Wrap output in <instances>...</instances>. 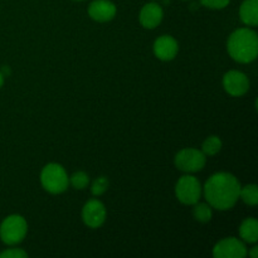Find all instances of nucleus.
I'll list each match as a JSON object with an SVG mask.
<instances>
[{"mask_svg": "<svg viewBox=\"0 0 258 258\" xmlns=\"http://www.w3.org/2000/svg\"><path fill=\"white\" fill-rule=\"evenodd\" d=\"M241 184L229 173H217L208 179L204 185V196L211 207L218 211L233 208L239 199Z\"/></svg>", "mask_w": 258, "mask_h": 258, "instance_id": "1", "label": "nucleus"}, {"mask_svg": "<svg viewBox=\"0 0 258 258\" xmlns=\"http://www.w3.org/2000/svg\"><path fill=\"white\" fill-rule=\"evenodd\" d=\"M229 55L239 63H249L256 59L258 38L254 30L241 28L233 32L227 43Z\"/></svg>", "mask_w": 258, "mask_h": 258, "instance_id": "2", "label": "nucleus"}, {"mask_svg": "<svg viewBox=\"0 0 258 258\" xmlns=\"http://www.w3.org/2000/svg\"><path fill=\"white\" fill-rule=\"evenodd\" d=\"M40 181L43 188L52 194L63 193L68 188L70 178L59 164H48L40 173Z\"/></svg>", "mask_w": 258, "mask_h": 258, "instance_id": "3", "label": "nucleus"}, {"mask_svg": "<svg viewBox=\"0 0 258 258\" xmlns=\"http://www.w3.org/2000/svg\"><path fill=\"white\" fill-rule=\"evenodd\" d=\"M28 232L27 221L22 216L13 214L5 218L0 226V238L5 244H18L24 239Z\"/></svg>", "mask_w": 258, "mask_h": 258, "instance_id": "4", "label": "nucleus"}, {"mask_svg": "<svg viewBox=\"0 0 258 258\" xmlns=\"http://www.w3.org/2000/svg\"><path fill=\"white\" fill-rule=\"evenodd\" d=\"M176 198L180 203L194 206L202 196V186L198 179L193 175H184L178 180L175 186Z\"/></svg>", "mask_w": 258, "mask_h": 258, "instance_id": "5", "label": "nucleus"}, {"mask_svg": "<svg viewBox=\"0 0 258 258\" xmlns=\"http://www.w3.org/2000/svg\"><path fill=\"white\" fill-rule=\"evenodd\" d=\"M206 165V155L197 149H183L175 156V166L185 173L201 171Z\"/></svg>", "mask_w": 258, "mask_h": 258, "instance_id": "6", "label": "nucleus"}, {"mask_svg": "<svg viewBox=\"0 0 258 258\" xmlns=\"http://www.w3.org/2000/svg\"><path fill=\"white\" fill-rule=\"evenodd\" d=\"M213 256L216 258H243L247 256V248L243 242L229 237L222 239L214 246Z\"/></svg>", "mask_w": 258, "mask_h": 258, "instance_id": "7", "label": "nucleus"}, {"mask_svg": "<svg viewBox=\"0 0 258 258\" xmlns=\"http://www.w3.org/2000/svg\"><path fill=\"white\" fill-rule=\"evenodd\" d=\"M82 218L86 226L90 228H98L102 226L106 219L105 206L97 199L88 201L83 207Z\"/></svg>", "mask_w": 258, "mask_h": 258, "instance_id": "8", "label": "nucleus"}, {"mask_svg": "<svg viewBox=\"0 0 258 258\" xmlns=\"http://www.w3.org/2000/svg\"><path fill=\"white\" fill-rule=\"evenodd\" d=\"M223 87L229 95L243 96L249 88V81L244 73L239 71H229L223 77Z\"/></svg>", "mask_w": 258, "mask_h": 258, "instance_id": "9", "label": "nucleus"}, {"mask_svg": "<svg viewBox=\"0 0 258 258\" xmlns=\"http://www.w3.org/2000/svg\"><path fill=\"white\" fill-rule=\"evenodd\" d=\"M88 15L96 22H110L115 18L116 7L110 0H95L88 7Z\"/></svg>", "mask_w": 258, "mask_h": 258, "instance_id": "10", "label": "nucleus"}, {"mask_svg": "<svg viewBox=\"0 0 258 258\" xmlns=\"http://www.w3.org/2000/svg\"><path fill=\"white\" fill-rule=\"evenodd\" d=\"M178 50V42L170 35H161L154 43V53L161 60L174 59Z\"/></svg>", "mask_w": 258, "mask_h": 258, "instance_id": "11", "label": "nucleus"}, {"mask_svg": "<svg viewBox=\"0 0 258 258\" xmlns=\"http://www.w3.org/2000/svg\"><path fill=\"white\" fill-rule=\"evenodd\" d=\"M163 9L156 3H149V4L144 5L143 9L140 12V19L141 25L146 29H154L158 27L163 20Z\"/></svg>", "mask_w": 258, "mask_h": 258, "instance_id": "12", "label": "nucleus"}, {"mask_svg": "<svg viewBox=\"0 0 258 258\" xmlns=\"http://www.w3.org/2000/svg\"><path fill=\"white\" fill-rule=\"evenodd\" d=\"M239 18L249 27L258 24V0H244L239 8Z\"/></svg>", "mask_w": 258, "mask_h": 258, "instance_id": "13", "label": "nucleus"}, {"mask_svg": "<svg viewBox=\"0 0 258 258\" xmlns=\"http://www.w3.org/2000/svg\"><path fill=\"white\" fill-rule=\"evenodd\" d=\"M239 234L244 242L256 243L258 241V222L254 218H247L239 227Z\"/></svg>", "mask_w": 258, "mask_h": 258, "instance_id": "14", "label": "nucleus"}, {"mask_svg": "<svg viewBox=\"0 0 258 258\" xmlns=\"http://www.w3.org/2000/svg\"><path fill=\"white\" fill-rule=\"evenodd\" d=\"M239 198L248 206H256L258 203V190L254 184H249L239 190Z\"/></svg>", "mask_w": 258, "mask_h": 258, "instance_id": "15", "label": "nucleus"}, {"mask_svg": "<svg viewBox=\"0 0 258 258\" xmlns=\"http://www.w3.org/2000/svg\"><path fill=\"white\" fill-rule=\"evenodd\" d=\"M222 149V141L218 136H211V138L207 139L203 143L202 146V151L204 153V155H216L221 151Z\"/></svg>", "mask_w": 258, "mask_h": 258, "instance_id": "16", "label": "nucleus"}, {"mask_svg": "<svg viewBox=\"0 0 258 258\" xmlns=\"http://www.w3.org/2000/svg\"><path fill=\"white\" fill-rule=\"evenodd\" d=\"M193 214H194V218H196L197 221L202 222V223H207V222H209L212 219V216H213L211 206L204 203H201V204L196 203V207H194L193 209Z\"/></svg>", "mask_w": 258, "mask_h": 258, "instance_id": "17", "label": "nucleus"}, {"mask_svg": "<svg viewBox=\"0 0 258 258\" xmlns=\"http://www.w3.org/2000/svg\"><path fill=\"white\" fill-rule=\"evenodd\" d=\"M88 181H90V178L83 171H77L70 178V183L76 189H85L88 185Z\"/></svg>", "mask_w": 258, "mask_h": 258, "instance_id": "18", "label": "nucleus"}, {"mask_svg": "<svg viewBox=\"0 0 258 258\" xmlns=\"http://www.w3.org/2000/svg\"><path fill=\"white\" fill-rule=\"evenodd\" d=\"M108 188V180L105 176H100V178L96 179L92 184V188H91V191H92L93 196L98 197L101 194L105 193Z\"/></svg>", "mask_w": 258, "mask_h": 258, "instance_id": "19", "label": "nucleus"}, {"mask_svg": "<svg viewBox=\"0 0 258 258\" xmlns=\"http://www.w3.org/2000/svg\"><path fill=\"white\" fill-rule=\"evenodd\" d=\"M28 253L20 248H10L0 253V258H27Z\"/></svg>", "mask_w": 258, "mask_h": 258, "instance_id": "20", "label": "nucleus"}, {"mask_svg": "<svg viewBox=\"0 0 258 258\" xmlns=\"http://www.w3.org/2000/svg\"><path fill=\"white\" fill-rule=\"evenodd\" d=\"M231 0H201L202 4L211 9H223L229 4Z\"/></svg>", "mask_w": 258, "mask_h": 258, "instance_id": "21", "label": "nucleus"}, {"mask_svg": "<svg viewBox=\"0 0 258 258\" xmlns=\"http://www.w3.org/2000/svg\"><path fill=\"white\" fill-rule=\"evenodd\" d=\"M249 256H251L252 258L258 257V247H253V248H252V251L249 252Z\"/></svg>", "mask_w": 258, "mask_h": 258, "instance_id": "22", "label": "nucleus"}, {"mask_svg": "<svg viewBox=\"0 0 258 258\" xmlns=\"http://www.w3.org/2000/svg\"><path fill=\"white\" fill-rule=\"evenodd\" d=\"M3 83H4V75H3L2 72H0V87L3 86Z\"/></svg>", "mask_w": 258, "mask_h": 258, "instance_id": "23", "label": "nucleus"}, {"mask_svg": "<svg viewBox=\"0 0 258 258\" xmlns=\"http://www.w3.org/2000/svg\"><path fill=\"white\" fill-rule=\"evenodd\" d=\"M76 2H82V0H76Z\"/></svg>", "mask_w": 258, "mask_h": 258, "instance_id": "24", "label": "nucleus"}]
</instances>
